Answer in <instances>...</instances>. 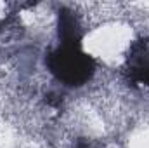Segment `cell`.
I'll return each instance as SVG.
<instances>
[{
  "label": "cell",
  "mask_w": 149,
  "mask_h": 148,
  "mask_svg": "<svg viewBox=\"0 0 149 148\" xmlns=\"http://www.w3.org/2000/svg\"><path fill=\"white\" fill-rule=\"evenodd\" d=\"M80 25L71 12H59V44L52 49L45 65L59 82L70 87L87 84L95 72V61L80 47Z\"/></svg>",
  "instance_id": "cell-1"
},
{
  "label": "cell",
  "mask_w": 149,
  "mask_h": 148,
  "mask_svg": "<svg viewBox=\"0 0 149 148\" xmlns=\"http://www.w3.org/2000/svg\"><path fill=\"white\" fill-rule=\"evenodd\" d=\"M127 75L132 85H149V42H135L127 58Z\"/></svg>",
  "instance_id": "cell-2"
}]
</instances>
